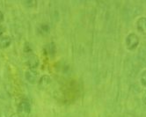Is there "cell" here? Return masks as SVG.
Segmentation results:
<instances>
[{
    "mask_svg": "<svg viewBox=\"0 0 146 117\" xmlns=\"http://www.w3.org/2000/svg\"><path fill=\"white\" fill-rule=\"evenodd\" d=\"M31 112V105L28 101L23 100L18 106V114L21 117H27Z\"/></svg>",
    "mask_w": 146,
    "mask_h": 117,
    "instance_id": "1",
    "label": "cell"
},
{
    "mask_svg": "<svg viewBox=\"0 0 146 117\" xmlns=\"http://www.w3.org/2000/svg\"><path fill=\"white\" fill-rule=\"evenodd\" d=\"M138 43H139V38L135 35L134 33H131L127 36L126 44H127V47H128L129 49H130V50L135 49L138 46Z\"/></svg>",
    "mask_w": 146,
    "mask_h": 117,
    "instance_id": "2",
    "label": "cell"
},
{
    "mask_svg": "<svg viewBox=\"0 0 146 117\" xmlns=\"http://www.w3.org/2000/svg\"><path fill=\"white\" fill-rule=\"evenodd\" d=\"M25 77H26V79L29 83L35 84L38 80V72L36 70H33V69H30V70H28L26 71Z\"/></svg>",
    "mask_w": 146,
    "mask_h": 117,
    "instance_id": "3",
    "label": "cell"
},
{
    "mask_svg": "<svg viewBox=\"0 0 146 117\" xmlns=\"http://www.w3.org/2000/svg\"><path fill=\"white\" fill-rule=\"evenodd\" d=\"M56 52V48L53 41H51L50 43L47 44L44 48V53L50 57H53Z\"/></svg>",
    "mask_w": 146,
    "mask_h": 117,
    "instance_id": "4",
    "label": "cell"
},
{
    "mask_svg": "<svg viewBox=\"0 0 146 117\" xmlns=\"http://www.w3.org/2000/svg\"><path fill=\"white\" fill-rule=\"evenodd\" d=\"M27 63L31 69H35L39 65V59L35 55L31 54L27 59Z\"/></svg>",
    "mask_w": 146,
    "mask_h": 117,
    "instance_id": "5",
    "label": "cell"
},
{
    "mask_svg": "<svg viewBox=\"0 0 146 117\" xmlns=\"http://www.w3.org/2000/svg\"><path fill=\"white\" fill-rule=\"evenodd\" d=\"M137 27L138 31L143 35H146V18L141 17L137 22Z\"/></svg>",
    "mask_w": 146,
    "mask_h": 117,
    "instance_id": "6",
    "label": "cell"
},
{
    "mask_svg": "<svg viewBox=\"0 0 146 117\" xmlns=\"http://www.w3.org/2000/svg\"><path fill=\"white\" fill-rule=\"evenodd\" d=\"M51 83V78L48 75H43L39 80V86L41 88H46Z\"/></svg>",
    "mask_w": 146,
    "mask_h": 117,
    "instance_id": "7",
    "label": "cell"
},
{
    "mask_svg": "<svg viewBox=\"0 0 146 117\" xmlns=\"http://www.w3.org/2000/svg\"><path fill=\"white\" fill-rule=\"evenodd\" d=\"M11 44V39L8 36H3L0 37V48L5 49Z\"/></svg>",
    "mask_w": 146,
    "mask_h": 117,
    "instance_id": "8",
    "label": "cell"
},
{
    "mask_svg": "<svg viewBox=\"0 0 146 117\" xmlns=\"http://www.w3.org/2000/svg\"><path fill=\"white\" fill-rule=\"evenodd\" d=\"M50 30V27L48 24H41L39 27H38V32L40 35H46L48 34Z\"/></svg>",
    "mask_w": 146,
    "mask_h": 117,
    "instance_id": "9",
    "label": "cell"
},
{
    "mask_svg": "<svg viewBox=\"0 0 146 117\" xmlns=\"http://www.w3.org/2000/svg\"><path fill=\"white\" fill-rule=\"evenodd\" d=\"M24 5L27 7H33L36 5V1H35V0H27V1L24 2Z\"/></svg>",
    "mask_w": 146,
    "mask_h": 117,
    "instance_id": "10",
    "label": "cell"
},
{
    "mask_svg": "<svg viewBox=\"0 0 146 117\" xmlns=\"http://www.w3.org/2000/svg\"><path fill=\"white\" fill-rule=\"evenodd\" d=\"M141 83L143 86L146 87V70L143 72L142 74V77H141Z\"/></svg>",
    "mask_w": 146,
    "mask_h": 117,
    "instance_id": "11",
    "label": "cell"
},
{
    "mask_svg": "<svg viewBox=\"0 0 146 117\" xmlns=\"http://www.w3.org/2000/svg\"><path fill=\"white\" fill-rule=\"evenodd\" d=\"M3 19H4V14H3V13L1 12V11H0V22H2Z\"/></svg>",
    "mask_w": 146,
    "mask_h": 117,
    "instance_id": "12",
    "label": "cell"
},
{
    "mask_svg": "<svg viewBox=\"0 0 146 117\" xmlns=\"http://www.w3.org/2000/svg\"><path fill=\"white\" fill-rule=\"evenodd\" d=\"M4 32H5V29H4V27L0 26V35H2Z\"/></svg>",
    "mask_w": 146,
    "mask_h": 117,
    "instance_id": "13",
    "label": "cell"
},
{
    "mask_svg": "<svg viewBox=\"0 0 146 117\" xmlns=\"http://www.w3.org/2000/svg\"><path fill=\"white\" fill-rule=\"evenodd\" d=\"M11 117H21V116H20V115H19L18 114H13Z\"/></svg>",
    "mask_w": 146,
    "mask_h": 117,
    "instance_id": "14",
    "label": "cell"
},
{
    "mask_svg": "<svg viewBox=\"0 0 146 117\" xmlns=\"http://www.w3.org/2000/svg\"><path fill=\"white\" fill-rule=\"evenodd\" d=\"M143 100H144V101H145V103H146V92H145L144 96H143Z\"/></svg>",
    "mask_w": 146,
    "mask_h": 117,
    "instance_id": "15",
    "label": "cell"
}]
</instances>
